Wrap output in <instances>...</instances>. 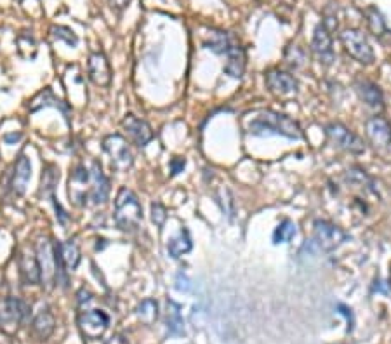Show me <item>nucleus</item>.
Listing matches in <instances>:
<instances>
[{
    "label": "nucleus",
    "mask_w": 391,
    "mask_h": 344,
    "mask_svg": "<svg viewBox=\"0 0 391 344\" xmlns=\"http://www.w3.org/2000/svg\"><path fill=\"white\" fill-rule=\"evenodd\" d=\"M169 165H170V174H173V176H177V174L183 172V169L186 167V160L183 157H174Z\"/></svg>",
    "instance_id": "obj_36"
},
{
    "label": "nucleus",
    "mask_w": 391,
    "mask_h": 344,
    "mask_svg": "<svg viewBox=\"0 0 391 344\" xmlns=\"http://www.w3.org/2000/svg\"><path fill=\"white\" fill-rule=\"evenodd\" d=\"M341 44H343L344 51L351 56L355 61H358L360 65L370 66L374 65L375 54L374 49L369 42V39L366 37V33L358 28H346L341 32L339 35Z\"/></svg>",
    "instance_id": "obj_4"
},
{
    "label": "nucleus",
    "mask_w": 391,
    "mask_h": 344,
    "mask_svg": "<svg viewBox=\"0 0 391 344\" xmlns=\"http://www.w3.org/2000/svg\"><path fill=\"white\" fill-rule=\"evenodd\" d=\"M37 259L40 264L42 285H45V289H52L59 282V278L64 277L66 270L62 266L58 249L49 238H42L37 245Z\"/></svg>",
    "instance_id": "obj_3"
},
{
    "label": "nucleus",
    "mask_w": 391,
    "mask_h": 344,
    "mask_svg": "<svg viewBox=\"0 0 391 344\" xmlns=\"http://www.w3.org/2000/svg\"><path fill=\"white\" fill-rule=\"evenodd\" d=\"M105 344H127V341H125V338L122 334H115V336H112L110 339H106Z\"/></svg>",
    "instance_id": "obj_39"
},
{
    "label": "nucleus",
    "mask_w": 391,
    "mask_h": 344,
    "mask_svg": "<svg viewBox=\"0 0 391 344\" xmlns=\"http://www.w3.org/2000/svg\"><path fill=\"white\" fill-rule=\"evenodd\" d=\"M20 275L25 285H39L42 282L40 264L33 252H21L20 256Z\"/></svg>",
    "instance_id": "obj_18"
},
{
    "label": "nucleus",
    "mask_w": 391,
    "mask_h": 344,
    "mask_svg": "<svg viewBox=\"0 0 391 344\" xmlns=\"http://www.w3.org/2000/svg\"><path fill=\"white\" fill-rule=\"evenodd\" d=\"M28 304L20 297H6L0 301V331L7 336H14L26 320Z\"/></svg>",
    "instance_id": "obj_6"
},
{
    "label": "nucleus",
    "mask_w": 391,
    "mask_h": 344,
    "mask_svg": "<svg viewBox=\"0 0 391 344\" xmlns=\"http://www.w3.org/2000/svg\"><path fill=\"white\" fill-rule=\"evenodd\" d=\"M264 82H267L269 93L276 94V96H291V94L298 93L299 89L298 81L291 73L284 70H276V68L267 71Z\"/></svg>",
    "instance_id": "obj_13"
},
{
    "label": "nucleus",
    "mask_w": 391,
    "mask_h": 344,
    "mask_svg": "<svg viewBox=\"0 0 391 344\" xmlns=\"http://www.w3.org/2000/svg\"><path fill=\"white\" fill-rule=\"evenodd\" d=\"M58 249L59 261H62V266L66 271L77 270L78 263H81V249L75 244V240H66L63 244L56 245Z\"/></svg>",
    "instance_id": "obj_23"
},
{
    "label": "nucleus",
    "mask_w": 391,
    "mask_h": 344,
    "mask_svg": "<svg viewBox=\"0 0 391 344\" xmlns=\"http://www.w3.org/2000/svg\"><path fill=\"white\" fill-rule=\"evenodd\" d=\"M21 138H23L21 132H13V134H6V136H4V141H6L7 145H13L14 141H20Z\"/></svg>",
    "instance_id": "obj_38"
},
{
    "label": "nucleus",
    "mask_w": 391,
    "mask_h": 344,
    "mask_svg": "<svg viewBox=\"0 0 391 344\" xmlns=\"http://www.w3.org/2000/svg\"><path fill=\"white\" fill-rule=\"evenodd\" d=\"M30 325H32V327H30L32 328V334L35 336L39 341H45V339L51 338L52 332H54L56 328L54 315L51 313V309L44 308L37 313V316Z\"/></svg>",
    "instance_id": "obj_19"
},
{
    "label": "nucleus",
    "mask_w": 391,
    "mask_h": 344,
    "mask_svg": "<svg viewBox=\"0 0 391 344\" xmlns=\"http://www.w3.org/2000/svg\"><path fill=\"white\" fill-rule=\"evenodd\" d=\"M71 202L75 206H87L91 194V171H87L86 165H77L74 172L70 174V188H68Z\"/></svg>",
    "instance_id": "obj_11"
},
{
    "label": "nucleus",
    "mask_w": 391,
    "mask_h": 344,
    "mask_svg": "<svg viewBox=\"0 0 391 344\" xmlns=\"http://www.w3.org/2000/svg\"><path fill=\"white\" fill-rule=\"evenodd\" d=\"M226 65L225 70L226 75H230L231 78H242L245 71V65H247V56H245V49L242 45H235L230 52L226 54Z\"/></svg>",
    "instance_id": "obj_22"
},
{
    "label": "nucleus",
    "mask_w": 391,
    "mask_h": 344,
    "mask_svg": "<svg viewBox=\"0 0 391 344\" xmlns=\"http://www.w3.org/2000/svg\"><path fill=\"white\" fill-rule=\"evenodd\" d=\"M176 289L180 290V292H189V290H192V282H189V278L186 277L185 273H177Z\"/></svg>",
    "instance_id": "obj_35"
},
{
    "label": "nucleus",
    "mask_w": 391,
    "mask_h": 344,
    "mask_svg": "<svg viewBox=\"0 0 391 344\" xmlns=\"http://www.w3.org/2000/svg\"><path fill=\"white\" fill-rule=\"evenodd\" d=\"M296 235H298V228H296V223L291 219H284L279 226L273 232V244H288Z\"/></svg>",
    "instance_id": "obj_27"
},
{
    "label": "nucleus",
    "mask_w": 391,
    "mask_h": 344,
    "mask_svg": "<svg viewBox=\"0 0 391 344\" xmlns=\"http://www.w3.org/2000/svg\"><path fill=\"white\" fill-rule=\"evenodd\" d=\"M47 107H54V108L62 109V112L64 113V119L68 120V107L63 103L62 100H58V97L52 94L51 89L42 90L39 96H35L32 101H30V109H32V112H37V109L47 108Z\"/></svg>",
    "instance_id": "obj_26"
},
{
    "label": "nucleus",
    "mask_w": 391,
    "mask_h": 344,
    "mask_svg": "<svg viewBox=\"0 0 391 344\" xmlns=\"http://www.w3.org/2000/svg\"><path fill=\"white\" fill-rule=\"evenodd\" d=\"M192 247H193V244H192V237H189V232L186 228H181L180 233L169 240L167 251H169L170 258L177 259V258H181L183 254H188V252L192 251Z\"/></svg>",
    "instance_id": "obj_25"
},
{
    "label": "nucleus",
    "mask_w": 391,
    "mask_h": 344,
    "mask_svg": "<svg viewBox=\"0 0 391 344\" xmlns=\"http://www.w3.org/2000/svg\"><path fill=\"white\" fill-rule=\"evenodd\" d=\"M165 324H167V332H169V336H174V338L185 336V322H183V315H181V304H177V302L173 299L167 301Z\"/></svg>",
    "instance_id": "obj_24"
},
{
    "label": "nucleus",
    "mask_w": 391,
    "mask_h": 344,
    "mask_svg": "<svg viewBox=\"0 0 391 344\" xmlns=\"http://www.w3.org/2000/svg\"><path fill=\"white\" fill-rule=\"evenodd\" d=\"M110 194V181L103 174V169L98 162H93V169H91V194L89 200H93L94 206H101L108 200Z\"/></svg>",
    "instance_id": "obj_17"
},
{
    "label": "nucleus",
    "mask_w": 391,
    "mask_h": 344,
    "mask_svg": "<svg viewBox=\"0 0 391 344\" xmlns=\"http://www.w3.org/2000/svg\"><path fill=\"white\" fill-rule=\"evenodd\" d=\"M87 75L96 85H108L112 82V68L103 52H93L87 61Z\"/></svg>",
    "instance_id": "obj_15"
},
{
    "label": "nucleus",
    "mask_w": 391,
    "mask_h": 344,
    "mask_svg": "<svg viewBox=\"0 0 391 344\" xmlns=\"http://www.w3.org/2000/svg\"><path fill=\"white\" fill-rule=\"evenodd\" d=\"M235 45H237V40H235V37L231 35V33L223 32V30H214V32L211 33V37L206 40L204 47L212 51L214 54L226 56Z\"/></svg>",
    "instance_id": "obj_21"
},
{
    "label": "nucleus",
    "mask_w": 391,
    "mask_h": 344,
    "mask_svg": "<svg viewBox=\"0 0 391 344\" xmlns=\"http://www.w3.org/2000/svg\"><path fill=\"white\" fill-rule=\"evenodd\" d=\"M122 127L125 131H127L129 138L132 139V141L136 143L138 146H146L148 143L153 139V131H151V127L148 126L146 122L141 119H138L136 115H132V113H129V115H125Z\"/></svg>",
    "instance_id": "obj_16"
},
{
    "label": "nucleus",
    "mask_w": 391,
    "mask_h": 344,
    "mask_svg": "<svg viewBox=\"0 0 391 344\" xmlns=\"http://www.w3.org/2000/svg\"><path fill=\"white\" fill-rule=\"evenodd\" d=\"M103 148L112 158V165L117 171H127L132 165V153L127 141L120 134H110L103 139Z\"/></svg>",
    "instance_id": "obj_9"
},
{
    "label": "nucleus",
    "mask_w": 391,
    "mask_h": 344,
    "mask_svg": "<svg viewBox=\"0 0 391 344\" xmlns=\"http://www.w3.org/2000/svg\"><path fill=\"white\" fill-rule=\"evenodd\" d=\"M355 89L360 101L366 107L375 109V112H381L385 108V94H383L381 87L375 84V82L369 81V78H358L355 82Z\"/></svg>",
    "instance_id": "obj_14"
},
{
    "label": "nucleus",
    "mask_w": 391,
    "mask_h": 344,
    "mask_svg": "<svg viewBox=\"0 0 391 344\" xmlns=\"http://www.w3.org/2000/svg\"><path fill=\"white\" fill-rule=\"evenodd\" d=\"M58 181H59L58 169H56L54 165H47V167L44 169V172H42L40 194L49 196V198H51L52 195H56L54 191H56V184H58Z\"/></svg>",
    "instance_id": "obj_28"
},
{
    "label": "nucleus",
    "mask_w": 391,
    "mask_h": 344,
    "mask_svg": "<svg viewBox=\"0 0 391 344\" xmlns=\"http://www.w3.org/2000/svg\"><path fill=\"white\" fill-rule=\"evenodd\" d=\"M249 132L254 136H284L288 139H303L299 122L276 112H263L250 122Z\"/></svg>",
    "instance_id": "obj_1"
},
{
    "label": "nucleus",
    "mask_w": 391,
    "mask_h": 344,
    "mask_svg": "<svg viewBox=\"0 0 391 344\" xmlns=\"http://www.w3.org/2000/svg\"><path fill=\"white\" fill-rule=\"evenodd\" d=\"M325 136L334 148L344 151L350 155H362L366 153V145L362 138L355 134L350 127H346L341 122H330L325 126Z\"/></svg>",
    "instance_id": "obj_5"
},
{
    "label": "nucleus",
    "mask_w": 391,
    "mask_h": 344,
    "mask_svg": "<svg viewBox=\"0 0 391 344\" xmlns=\"http://www.w3.org/2000/svg\"><path fill=\"white\" fill-rule=\"evenodd\" d=\"M51 32L56 40H62V42L70 45V47H77L78 37L75 35L74 30L68 28V26H52Z\"/></svg>",
    "instance_id": "obj_31"
},
{
    "label": "nucleus",
    "mask_w": 391,
    "mask_h": 344,
    "mask_svg": "<svg viewBox=\"0 0 391 344\" xmlns=\"http://www.w3.org/2000/svg\"><path fill=\"white\" fill-rule=\"evenodd\" d=\"M336 308H337V313H339V315H343L344 319H346V322H348V332H351V331H353V325H355V319H353L351 309L348 308L346 304H337Z\"/></svg>",
    "instance_id": "obj_34"
},
{
    "label": "nucleus",
    "mask_w": 391,
    "mask_h": 344,
    "mask_svg": "<svg viewBox=\"0 0 391 344\" xmlns=\"http://www.w3.org/2000/svg\"><path fill=\"white\" fill-rule=\"evenodd\" d=\"M110 2V6H112V9H115V11H124L125 7L129 6V2H131V0H108Z\"/></svg>",
    "instance_id": "obj_37"
},
{
    "label": "nucleus",
    "mask_w": 391,
    "mask_h": 344,
    "mask_svg": "<svg viewBox=\"0 0 391 344\" xmlns=\"http://www.w3.org/2000/svg\"><path fill=\"white\" fill-rule=\"evenodd\" d=\"M348 240V233L327 219H317L313 223V244L320 251L332 252Z\"/></svg>",
    "instance_id": "obj_7"
},
{
    "label": "nucleus",
    "mask_w": 391,
    "mask_h": 344,
    "mask_svg": "<svg viewBox=\"0 0 391 344\" xmlns=\"http://www.w3.org/2000/svg\"><path fill=\"white\" fill-rule=\"evenodd\" d=\"M32 177V164H30L28 157L26 155H20L16 165H14V174H13V191L18 196L25 195L26 186H28V181Z\"/></svg>",
    "instance_id": "obj_20"
},
{
    "label": "nucleus",
    "mask_w": 391,
    "mask_h": 344,
    "mask_svg": "<svg viewBox=\"0 0 391 344\" xmlns=\"http://www.w3.org/2000/svg\"><path fill=\"white\" fill-rule=\"evenodd\" d=\"M136 315L144 325H151L158 319V302L155 299H144L136 308Z\"/></svg>",
    "instance_id": "obj_29"
},
{
    "label": "nucleus",
    "mask_w": 391,
    "mask_h": 344,
    "mask_svg": "<svg viewBox=\"0 0 391 344\" xmlns=\"http://www.w3.org/2000/svg\"><path fill=\"white\" fill-rule=\"evenodd\" d=\"M167 218V210L162 203H151V221L155 223L157 226H162L165 223Z\"/></svg>",
    "instance_id": "obj_32"
},
{
    "label": "nucleus",
    "mask_w": 391,
    "mask_h": 344,
    "mask_svg": "<svg viewBox=\"0 0 391 344\" xmlns=\"http://www.w3.org/2000/svg\"><path fill=\"white\" fill-rule=\"evenodd\" d=\"M110 325V316L101 309H89L78 316V327L86 338L100 339Z\"/></svg>",
    "instance_id": "obj_12"
},
{
    "label": "nucleus",
    "mask_w": 391,
    "mask_h": 344,
    "mask_svg": "<svg viewBox=\"0 0 391 344\" xmlns=\"http://www.w3.org/2000/svg\"><path fill=\"white\" fill-rule=\"evenodd\" d=\"M366 16H367V23H369V28L374 35H383L386 32V21L383 18V14L379 13L375 7H369L366 9Z\"/></svg>",
    "instance_id": "obj_30"
},
{
    "label": "nucleus",
    "mask_w": 391,
    "mask_h": 344,
    "mask_svg": "<svg viewBox=\"0 0 391 344\" xmlns=\"http://www.w3.org/2000/svg\"><path fill=\"white\" fill-rule=\"evenodd\" d=\"M311 52L317 58V61L322 66H330L336 61V52H334L332 44V32L324 25L318 23L313 30V37H311Z\"/></svg>",
    "instance_id": "obj_8"
},
{
    "label": "nucleus",
    "mask_w": 391,
    "mask_h": 344,
    "mask_svg": "<svg viewBox=\"0 0 391 344\" xmlns=\"http://www.w3.org/2000/svg\"><path fill=\"white\" fill-rule=\"evenodd\" d=\"M367 138L375 150L391 153V124L385 117H372L366 124Z\"/></svg>",
    "instance_id": "obj_10"
},
{
    "label": "nucleus",
    "mask_w": 391,
    "mask_h": 344,
    "mask_svg": "<svg viewBox=\"0 0 391 344\" xmlns=\"http://www.w3.org/2000/svg\"><path fill=\"white\" fill-rule=\"evenodd\" d=\"M18 2H23V0H18Z\"/></svg>",
    "instance_id": "obj_40"
},
{
    "label": "nucleus",
    "mask_w": 391,
    "mask_h": 344,
    "mask_svg": "<svg viewBox=\"0 0 391 344\" xmlns=\"http://www.w3.org/2000/svg\"><path fill=\"white\" fill-rule=\"evenodd\" d=\"M51 200H52V206H54V210H56V218H58V223L59 225H66L68 223V214H66V210L63 209V206L62 203L58 202V198H56V195H52L51 196Z\"/></svg>",
    "instance_id": "obj_33"
},
{
    "label": "nucleus",
    "mask_w": 391,
    "mask_h": 344,
    "mask_svg": "<svg viewBox=\"0 0 391 344\" xmlns=\"http://www.w3.org/2000/svg\"><path fill=\"white\" fill-rule=\"evenodd\" d=\"M143 221V207L129 188H120L115 198V223L122 232H136Z\"/></svg>",
    "instance_id": "obj_2"
}]
</instances>
